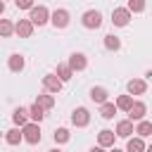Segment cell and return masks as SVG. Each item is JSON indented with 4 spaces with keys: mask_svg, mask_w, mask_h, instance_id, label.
Listing matches in <instances>:
<instances>
[{
    "mask_svg": "<svg viewBox=\"0 0 152 152\" xmlns=\"http://www.w3.org/2000/svg\"><path fill=\"white\" fill-rule=\"evenodd\" d=\"M114 138H116V133L109 131V128H104V131L97 133V145L100 147H114Z\"/></svg>",
    "mask_w": 152,
    "mask_h": 152,
    "instance_id": "cell-13",
    "label": "cell"
},
{
    "mask_svg": "<svg viewBox=\"0 0 152 152\" xmlns=\"http://www.w3.org/2000/svg\"><path fill=\"white\" fill-rule=\"evenodd\" d=\"M24 64H26V59H24L19 52H12L10 59H7V66H10V71H14V74H19V71L24 69Z\"/></svg>",
    "mask_w": 152,
    "mask_h": 152,
    "instance_id": "cell-14",
    "label": "cell"
},
{
    "mask_svg": "<svg viewBox=\"0 0 152 152\" xmlns=\"http://www.w3.org/2000/svg\"><path fill=\"white\" fill-rule=\"evenodd\" d=\"M126 90H128V95H145L147 93V83L142 78H131L126 83Z\"/></svg>",
    "mask_w": 152,
    "mask_h": 152,
    "instance_id": "cell-11",
    "label": "cell"
},
{
    "mask_svg": "<svg viewBox=\"0 0 152 152\" xmlns=\"http://www.w3.org/2000/svg\"><path fill=\"white\" fill-rule=\"evenodd\" d=\"M135 133H138L140 138H147V135H152V121H145V119H140V121H138V126H135Z\"/></svg>",
    "mask_w": 152,
    "mask_h": 152,
    "instance_id": "cell-23",
    "label": "cell"
},
{
    "mask_svg": "<svg viewBox=\"0 0 152 152\" xmlns=\"http://www.w3.org/2000/svg\"><path fill=\"white\" fill-rule=\"evenodd\" d=\"M5 140H7V145H19V142L24 140L21 128H10V131L5 133Z\"/></svg>",
    "mask_w": 152,
    "mask_h": 152,
    "instance_id": "cell-20",
    "label": "cell"
},
{
    "mask_svg": "<svg viewBox=\"0 0 152 152\" xmlns=\"http://www.w3.org/2000/svg\"><path fill=\"white\" fill-rule=\"evenodd\" d=\"M28 19H31L33 26H45V24L50 21V12H48V7H43V5H33Z\"/></svg>",
    "mask_w": 152,
    "mask_h": 152,
    "instance_id": "cell-2",
    "label": "cell"
},
{
    "mask_svg": "<svg viewBox=\"0 0 152 152\" xmlns=\"http://www.w3.org/2000/svg\"><path fill=\"white\" fill-rule=\"evenodd\" d=\"M14 5H17L19 10H31L36 2H33V0H14Z\"/></svg>",
    "mask_w": 152,
    "mask_h": 152,
    "instance_id": "cell-29",
    "label": "cell"
},
{
    "mask_svg": "<svg viewBox=\"0 0 152 152\" xmlns=\"http://www.w3.org/2000/svg\"><path fill=\"white\" fill-rule=\"evenodd\" d=\"M145 114H147V104L140 102V100H133V104L128 109V119L131 121H140V119H145Z\"/></svg>",
    "mask_w": 152,
    "mask_h": 152,
    "instance_id": "cell-7",
    "label": "cell"
},
{
    "mask_svg": "<svg viewBox=\"0 0 152 152\" xmlns=\"http://www.w3.org/2000/svg\"><path fill=\"white\" fill-rule=\"evenodd\" d=\"M36 104H40L43 109H52V107H55V97L45 90V93H40V95L36 97Z\"/></svg>",
    "mask_w": 152,
    "mask_h": 152,
    "instance_id": "cell-19",
    "label": "cell"
},
{
    "mask_svg": "<svg viewBox=\"0 0 152 152\" xmlns=\"http://www.w3.org/2000/svg\"><path fill=\"white\" fill-rule=\"evenodd\" d=\"M14 33H17L19 38H31V36H33V24H31V19H19V21L14 24Z\"/></svg>",
    "mask_w": 152,
    "mask_h": 152,
    "instance_id": "cell-9",
    "label": "cell"
},
{
    "mask_svg": "<svg viewBox=\"0 0 152 152\" xmlns=\"http://www.w3.org/2000/svg\"><path fill=\"white\" fill-rule=\"evenodd\" d=\"M119 138H131V133H135V128H133V121L131 119H121L119 124H116V131H114Z\"/></svg>",
    "mask_w": 152,
    "mask_h": 152,
    "instance_id": "cell-12",
    "label": "cell"
},
{
    "mask_svg": "<svg viewBox=\"0 0 152 152\" xmlns=\"http://www.w3.org/2000/svg\"><path fill=\"white\" fill-rule=\"evenodd\" d=\"M12 121H14L19 128H21L24 124H28V109H26V107H17V109L12 112Z\"/></svg>",
    "mask_w": 152,
    "mask_h": 152,
    "instance_id": "cell-16",
    "label": "cell"
},
{
    "mask_svg": "<svg viewBox=\"0 0 152 152\" xmlns=\"http://www.w3.org/2000/svg\"><path fill=\"white\" fill-rule=\"evenodd\" d=\"M21 135H24V140L28 142V145H38L40 142V126L36 124V121H28V124H24L21 126Z\"/></svg>",
    "mask_w": 152,
    "mask_h": 152,
    "instance_id": "cell-1",
    "label": "cell"
},
{
    "mask_svg": "<svg viewBox=\"0 0 152 152\" xmlns=\"http://www.w3.org/2000/svg\"><path fill=\"white\" fill-rule=\"evenodd\" d=\"M69 66H71V71H83L86 66H88V57L83 55V52H74L71 57H69V62H66Z\"/></svg>",
    "mask_w": 152,
    "mask_h": 152,
    "instance_id": "cell-10",
    "label": "cell"
},
{
    "mask_svg": "<svg viewBox=\"0 0 152 152\" xmlns=\"http://www.w3.org/2000/svg\"><path fill=\"white\" fill-rule=\"evenodd\" d=\"M81 24L86 26V28H100L102 26V12L100 10H88V12H83V17H81Z\"/></svg>",
    "mask_w": 152,
    "mask_h": 152,
    "instance_id": "cell-3",
    "label": "cell"
},
{
    "mask_svg": "<svg viewBox=\"0 0 152 152\" xmlns=\"http://www.w3.org/2000/svg\"><path fill=\"white\" fill-rule=\"evenodd\" d=\"M50 152H62V150H57V147H55V150H50Z\"/></svg>",
    "mask_w": 152,
    "mask_h": 152,
    "instance_id": "cell-34",
    "label": "cell"
},
{
    "mask_svg": "<svg viewBox=\"0 0 152 152\" xmlns=\"http://www.w3.org/2000/svg\"><path fill=\"white\" fill-rule=\"evenodd\" d=\"M2 2H5V0H2Z\"/></svg>",
    "mask_w": 152,
    "mask_h": 152,
    "instance_id": "cell-35",
    "label": "cell"
},
{
    "mask_svg": "<svg viewBox=\"0 0 152 152\" xmlns=\"http://www.w3.org/2000/svg\"><path fill=\"white\" fill-rule=\"evenodd\" d=\"M71 124H74L76 128H86V126L90 124V112H88L86 107H76V109L71 112Z\"/></svg>",
    "mask_w": 152,
    "mask_h": 152,
    "instance_id": "cell-5",
    "label": "cell"
},
{
    "mask_svg": "<svg viewBox=\"0 0 152 152\" xmlns=\"http://www.w3.org/2000/svg\"><path fill=\"white\" fill-rule=\"evenodd\" d=\"M52 138H55V142H59V145H62V142H69V138H71V135H69V131H66V128H57Z\"/></svg>",
    "mask_w": 152,
    "mask_h": 152,
    "instance_id": "cell-28",
    "label": "cell"
},
{
    "mask_svg": "<svg viewBox=\"0 0 152 152\" xmlns=\"http://www.w3.org/2000/svg\"><path fill=\"white\" fill-rule=\"evenodd\" d=\"M50 21H52V26H55V28H66V26H69V21H71V14H69V10L59 7V10H55V12L50 14Z\"/></svg>",
    "mask_w": 152,
    "mask_h": 152,
    "instance_id": "cell-4",
    "label": "cell"
},
{
    "mask_svg": "<svg viewBox=\"0 0 152 152\" xmlns=\"http://www.w3.org/2000/svg\"><path fill=\"white\" fill-rule=\"evenodd\" d=\"M116 112H119V109H116V104H114V102H109V100L100 104V116H102V119H114V114H116Z\"/></svg>",
    "mask_w": 152,
    "mask_h": 152,
    "instance_id": "cell-17",
    "label": "cell"
},
{
    "mask_svg": "<svg viewBox=\"0 0 152 152\" xmlns=\"http://www.w3.org/2000/svg\"><path fill=\"white\" fill-rule=\"evenodd\" d=\"M90 152H104V147H100V145H97V147H90Z\"/></svg>",
    "mask_w": 152,
    "mask_h": 152,
    "instance_id": "cell-30",
    "label": "cell"
},
{
    "mask_svg": "<svg viewBox=\"0 0 152 152\" xmlns=\"http://www.w3.org/2000/svg\"><path fill=\"white\" fill-rule=\"evenodd\" d=\"M128 21H131V12L126 7H116L112 12V24L114 26H128Z\"/></svg>",
    "mask_w": 152,
    "mask_h": 152,
    "instance_id": "cell-8",
    "label": "cell"
},
{
    "mask_svg": "<svg viewBox=\"0 0 152 152\" xmlns=\"http://www.w3.org/2000/svg\"><path fill=\"white\" fill-rule=\"evenodd\" d=\"M55 74H57V78H59L62 83H66V81L74 76V71H71L69 64H57V71H55Z\"/></svg>",
    "mask_w": 152,
    "mask_h": 152,
    "instance_id": "cell-22",
    "label": "cell"
},
{
    "mask_svg": "<svg viewBox=\"0 0 152 152\" xmlns=\"http://www.w3.org/2000/svg\"><path fill=\"white\" fill-rule=\"evenodd\" d=\"M126 10H128L131 14H133V12L138 14V12H142V10H145V0H128V5H126Z\"/></svg>",
    "mask_w": 152,
    "mask_h": 152,
    "instance_id": "cell-27",
    "label": "cell"
},
{
    "mask_svg": "<svg viewBox=\"0 0 152 152\" xmlns=\"http://www.w3.org/2000/svg\"><path fill=\"white\" fill-rule=\"evenodd\" d=\"M28 119H31V121H36V124H40V121L45 119V109H43L40 104H36V102H33V104L28 107Z\"/></svg>",
    "mask_w": 152,
    "mask_h": 152,
    "instance_id": "cell-18",
    "label": "cell"
},
{
    "mask_svg": "<svg viewBox=\"0 0 152 152\" xmlns=\"http://www.w3.org/2000/svg\"><path fill=\"white\" fill-rule=\"evenodd\" d=\"M109 152H124V150H119V147H112V150H109Z\"/></svg>",
    "mask_w": 152,
    "mask_h": 152,
    "instance_id": "cell-32",
    "label": "cell"
},
{
    "mask_svg": "<svg viewBox=\"0 0 152 152\" xmlns=\"http://www.w3.org/2000/svg\"><path fill=\"white\" fill-rule=\"evenodd\" d=\"M104 48H107V50H114V52H116V50L121 48V40H119V38L114 36V33H107V36H104Z\"/></svg>",
    "mask_w": 152,
    "mask_h": 152,
    "instance_id": "cell-26",
    "label": "cell"
},
{
    "mask_svg": "<svg viewBox=\"0 0 152 152\" xmlns=\"http://www.w3.org/2000/svg\"><path fill=\"white\" fill-rule=\"evenodd\" d=\"M126 152H145V142H142V138H140V135H135V138H128Z\"/></svg>",
    "mask_w": 152,
    "mask_h": 152,
    "instance_id": "cell-21",
    "label": "cell"
},
{
    "mask_svg": "<svg viewBox=\"0 0 152 152\" xmlns=\"http://www.w3.org/2000/svg\"><path fill=\"white\" fill-rule=\"evenodd\" d=\"M62 86H64V83L57 78V74H45V76H43V88H45L48 93H55V95H57V93L62 90Z\"/></svg>",
    "mask_w": 152,
    "mask_h": 152,
    "instance_id": "cell-6",
    "label": "cell"
},
{
    "mask_svg": "<svg viewBox=\"0 0 152 152\" xmlns=\"http://www.w3.org/2000/svg\"><path fill=\"white\" fill-rule=\"evenodd\" d=\"M2 12H5V2L0 0V17H2Z\"/></svg>",
    "mask_w": 152,
    "mask_h": 152,
    "instance_id": "cell-31",
    "label": "cell"
},
{
    "mask_svg": "<svg viewBox=\"0 0 152 152\" xmlns=\"http://www.w3.org/2000/svg\"><path fill=\"white\" fill-rule=\"evenodd\" d=\"M107 97H109L107 88H102V86H95V88H90V100H93V102L102 104V102H107Z\"/></svg>",
    "mask_w": 152,
    "mask_h": 152,
    "instance_id": "cell-15",
    "label": "cell"
},
{
    "mask_svg": "<svg viewBox=\"0 0 152 152\" xmlns=\"http://www.w3.org/2000/svg\"><path fill=\"white\" fill-rule=\"evenodd\" d=\"M114 104H116V109H121V112H128V109H131V104H133V95H119Z\"/></svg>",
    "mask_w": 152,
    "mask_h": 152,
    "instance_id": "cell-24",
    "label": "cell"
},
{
    "mask_svg": "<svg viewBox=\"0 0 152 152\" xmlns=\"http://www.w3.org/2000/svg\"><path fill=\"white\" fill-rule=\"evenodd\" d=\"M14 33V24L10 19H0V38H10Z\"/></svg>",
    "mask_w": 152,
    "mask_h": 152,
    "instance_id": "cell-25",
    "label": "cell"
},
{
    "mask_svg": "<svg viewBox=\"0 0 152 152\" xmlns=\"http://www.w3.org/2000/svg\"><path fill=\"white\" fill-rule=\"evenodd\" d=\"M145 152H152V145H150V147H145Z\"/></svg>",
    "mask_w": 152,
    "mask_h": 152,
    "instance_id": "cell-33",
    "label": "cell"
}]
</instances>
